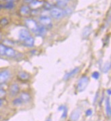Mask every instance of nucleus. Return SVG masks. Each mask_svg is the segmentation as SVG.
Segmentation results:
<instances>
[{
	"mask_svg": "<svg viewBox=\"0 0 111 121\" xmlns=\"http://www.w3.org/2000/svg\"><path fill=\"white\" fill-rule=\"evenodd\" d=\"M89 79L87 76H83V77L80 78L78 80L77 86H76V89H77L78 92L81 93V92L84 91L87 87V86L89 84Z\"/></svg>",
	"mask_w": 111,
	"mask_h": 121,
	"instance_id": "f257e3e1",
	"label": "nucleus"
},
{
	"mask_svg": "<svg viewBox=\"0 0 111 121\" xmlns=\"http://www.w3.org/2000/svg\"><path fill=\"white\" fill-rule=\"evenodd\" d=\"M50 15L55 19H60L64 15V12L61 8H54L50 10Z\"/></svg>",
	"mask_w": 111,
	"mask_h": 121,
	"instance_id": "f03ea898",
	"label": "nucleus"
},
{
	"mask_svg": "<svg viewBox=\"0 0 111 121\" xmlns=\"http://www.w3.org/2000/svg\"><path fill=\"white\" fill-rule=\"evenodd\" d=\"M25 24H26L27 27L31 31L36 33L37 29L38 27V24L36 23V22L34 20H32V19H27V20H26V21H25Z\"/></svg>",
	"mask_w": 111,
	"mask_h": 121,
	"instance_id": "7ed1b4c3",
	"label": "nucleus"
},
{
	"mask_svg": "<svg viewBox=\"0 0 111 121\" xmlns=\"http://www.w3.org/2000/svg\"><path fill=\"white\" fill-rule=\"evenodd\" d=\"M10 76V72L9 70H4L0 72V84L5 83Z\"/></svg>",
	"mask_w": 111,
	"mask_h": 121,
	"instance_id": "20e7f679",
	"label": "nucleus"
},
{
	"mask_svg": "<svg viewBox=\"0 0 111 121\" xmlns=\"http://www.w3.org/2000/svg\"><path fill=\"white\" fill-rule=\"evenodd\" d=\"M39 21L42 26L45 28L51 27V19L48 17H42L40 18Z\"/></svg>",
	"mask_w": 111,
	"mask_h": 121,
	"instance_id": "39448f33",
	"label": "nucleus"
},
{
	"mask_svg": "<svg viewBox=\"0 0 111 121\" xmlns=\"http://www.w3.org/2000/svg\"><path fill=\"white\" fill-rule=\"evenodd\" d=\"M18 36H19L20 40L23 42L24 40H25L28 37L30 36V33H29V31H28L27 29H22L19 31Z\"/></svg>",
	"mask_w": 111,
	"mask_h": 121,
	"instance_id": "423d86ee",
	"label": "nucleus"
},
{
	"mask_svg": "<svg viewBox=\"0 0 111 121\" xmlns=\"http://www.w3.org/2000/svg\"><path fill=\"white\" fill-rule=\"evenodd\" d=\"M9 92L11 96H16L19 92V86L17 84H12L9 88Z\"/></svg>",
	"mask_w": 111,
	"mask_h": 121,
	"instance_id": "0eeeda50",
	"label": "nucleus"
},
{
	"mask_svg": "<svg viewBox=\"0 0 111 121\" xmlns=\"http://www.w3.org/2000/svg\"><path fill=\"white\" fill-rule=\"evenodd\" d=\"M78 71H79V67L74 68V69H72V71H70V72H69L68 73H67L64 76V77H63V80H67L72 78V77H74L78 73Z\"/></svg>",
	"mask_w": 111,
	"mask_h": 121,
	"instance_id": "6e6552de",
	"label": "nucleus"
},
{
	"mask_svg": "<svg viewBox=\"0 0 111 121\" xmlns=\"http://www.w3.org/2000/svg\"><path fill=\"white\" fill-rule=\"evenodd\" d=\"M80 110L76 109V110H74L72 112L71 115H70V119L72 121H77L78 120V118H80Z\"/></svg>",
	"mask_w": 111,
	"mask_h": 121,
	"instance_id": "1a4fd4ad",
	"label": "nucleus"
},
{
	"mask_svg": "<svg viewBox=\"0 0 111 121\" xmlns=\"http://www.w3.org/2000/svg\"><path fill=\"white\" fill-rule=\"evenodd\" d=\"M34 42H35L34 38L30 35L25 40L23 41V45L25 46H27V47L31 48V47H33V46H34Z\"/></svg>",
	"mask_w": 111,
	"mask_h": 121,
	"instance_id": "9d476101",
	"label": "nucleus"
},
{
	"mask_svg": "<svg viewBox=\"0 0 111 121\" xmlns=\"http://www.w3.org/2000/svg\"><path fill=\"white\" fill-rule=\"evenodd\" d=\"M5 55L8 57H14L16 55V52L11 47H6V52H5Z\"/></svg>",
	"mask_w": 111,
	"mask_h": 121,
	"instance_id": "9b49d317",
	"label": "nucleus"
},
{
	"mask_svg": "<svg viewBox=\"0 0 111 121\" xmlns=\"http://www.w3.org/2000/svg\"><path fill=\"white\" fill-rule=\"evenodd\" d=\"M18 78L21 80H22V81H26L29 79L30 78V76L29 74L25 72H21L18 73Z\"/></svg>",
	"mask_w": 111,
	"mask_h": 121,
	"instance_id": "f8f14e48",
	"label": "nucleus"
},
{
	"mask_svg": "<svg viewBox=\"0 0 111 121\" xmlns=\"http://www.w3.org/2000/svg\"><path fill=\"white\" fill-rule=\"evenodd\" d=\"M106 115L108 117H111V101H110L109 98H106Z\"/></svg>",
	"mask_w": 111,
	"mask_h": 121,
	"instance_id": "ddd939ff",
	"label": "nucleus"
},
{
	"mask_svg": "<svg viewBox=\"0 0 111 121\" xmlns=\"http://www.w3.org/2000/svg\"><path fill=\"white\" fill-rule=\"evenodd\" d=\"M20 98L22 99L23 103H26V102H28L31 99V97H30V95H29V93H25V92H23V93L21 94Z\"/></svg>",
	"mask_w": 111,
	"mask_h": 121,
	"instance_id": "4468645a",
	"label": "nucleus"
},
{
	"mask_svg": "<svg viewBox=\"0 0 111 121\" xmlns=\"http://www.w3.org/2000/svg\"><path fill=\"white\" fill-rule=\"evenodd\" d=\"M46 32V29L43 27V26H38V27L36 31V33H37L38 35H40V36H43L44 35L45 33Z\"/></svg>",
	"mask_w": 111,
	"mask_h": 121,
	"instance_id": "2eb2a0df",
	"label": "nucleus"
},
{
	"mask_svg": "<svg viewBox=\"0 0 111 121\" xmlns=\"http://www.w3.org/2000/svg\"><path fill=\"white\" fill-rule=\"evenodd\" d=\"M59 111H63V114L61 116V118H66L67 115V108L66 105H61L58 108Z\"/></svg>",
	"mask_w": 111,
	"mask_h": 121,
	"instance_id": "dca6fc26",
	"label": "nucleus"
},
{
	"mask_svg": "<svg viewBox=\"0 0 111 121\" xmlns=\"http://www.w3.org/2000/svg\"><path fill=\"white\" fill-rule=\"evenodd\" d=\"M20 12L22 15H27L30 13V8L27 6H22L20 9Z\"/></svg>",
	"mask_w": 111,
	"mask_h": 121,
	"instance_id": "f3484780",
	"label": "nucleus"
},
{
	"mask_svg": "<svg viewBox=\"0 0 111 121\" xmlns=\"http://www.w3.org/2000/svg\"><path fill=\"white\" fill-rule=\"evenodd\" d=\"M43 5V2L42 1H37V0H34L33 1H31L30 3V6L32 8H37L40 6H42Z\"/></svg>",
	"mask_w": 111,
	"mask_h": 121,
	"instance_id": "a211bd4d",
	"label": "nucleus"
},
{
	"mask_svg": "<svg viewBox=\"0 0 111 121\" xmlns=\"http://www.w3.org/2000/svg\"><path fill=\"white\" fill-rule=\"evenodd\" d=\"M57 5L60 8H64L67 5L69 0H56Z\"/></svg>",
	"mask_w": 111,
	"mask_h": 121,
	"instance_id": "6ab92c4d",
	"label": "nucleus"
},
{
	"mask_svg": "<svg viewBox=\"0 0 111 121\" xmlns=\"http://www.w3.org/2000/svg\"><path fill=\"white\" fill-rule=\"evenodd\" d=\"M110 69H111V63L110 62L106 63L102 67V72L104 73H107L110 70Z\"/></svg>",
	"mask_w": 111,
	"mask_h": 121,
	"instance_id": "aec40b11",
	"label": "nucleus"
},
{
	"mask_svg": "<svg viewBox=\"0 0 111 121\" xmlns=\"http://www.w3.org/2000/svg\"><path fill=\"white\" fill-rule=\"evenodd\" d=\"M12 104H13L14 105L19 106V105H22L23 104V101L20 97H18V98H16V99H14L13 101H12Z\"/></svg>",
	"mask_w": 111,
	"mask_h": 121,
	"instance_id": "412c9836",
	"label": "nucleus"
},
{
	"mask_svg": "<svg viewBox=\"0 0 111 121\" xmlns=\"http://www.w3.org/2000/svg\"><path fill=\"white\" fill-rule=\"evenodd\" d=\"M6 46L3 44H0V55L4 56L5 55V52H6Z\"/></svg>",
	"mask_w": 111,
	"mask_h": 121,
	"instance_id": "4be33fe9",
	"label": "nucleus"
},
{
	"mask_svg": "<svg viewBox=\"0 0 111 121\" xmlns=\"http://www.w3.org/2000/svg\"><path fill=\"white\" fill-rule=\"evenodd\" d=\"M8 24V19L4 18H2L1 21H0V27H5L6 25H7Z\"/></svg>",
	"mask_w": 111,
	"mask_h": 121,
	"instance_id": "5701e85b",
	"label": "nucleus"
},
{
	"mask_svg": "<svg viewBox=\"0 0 111 121\" xmlns=\"http://www.w3.org/2000/svg\"><path fill=\"white\" fill-rule=\"evenodd\" d=\"M91 33V30L88 27H86L84 29L83 33V35L84 38H87V36H89V35Z\"/></svg>",
	"mask_w": 111,
	"mask_h": 121,
	"instance_id": "b1692460",
	"label": "nucleus"
},
{
	"mask_svg": "<svg viewBox=\"0 0 111 121\" xmlns=\"http://www.w3.org/2000/svg\"><path fill=\"white\" fill-rule=\"evenodd\" d=\"M14 3H12V2H7L6 5L4 6V8H5L6 9H12L14 8Z\"/></svg>",
	"mask_w": 111,
	"mask_h": 121,
	"instance_id": "393cba45",
	"label": "nucleus"
},
{
	"mask_svg": "<svg viewBox=\"0 0 111 121\" xmlns=\"http://www.w3.org/2000/svg\"><path fill=\"white\" fill-rule=\"evenodd\" d=\"M6 95V91L3 89V88H0V99H4Z\"/></svg>",
	"mask_w": 111,
	"mask_h": 121,
	"instance_id": "a878e982",
	"label": "nucleus"
},
{
	"mask_svg": "<svg viewBox=\"0 0 111 121\" xmlns=\"http://www.w3.org/2000/svg\"><path fill=\"white\" fill-rule=\"evenodd\" d=\"M91 77L93 78V79H95V80L99 79V78H100V73L98 72H94L92 73Z\"/></svg>",
	"mask_w": 111,
	"mask_h": 121,
	"instance_id": "bb28decb",
	"label": "nucleus"
},
{
	"mask_svg": "<svg viewBox=\"0 0 111 121\" xmlns=\"http://www.w3.org/2000/svg\"><path fill=\"white\" fill-rule=\"evenodd\" d=\"M85 114H86V116H91L92 115V114H93L92 110H91V109L87 110H86V112H85Z\"/></svg>",
	"mask_w": 111,
	"mask_h": 121,
	"instance_id": "cd10ccee",
	"label": "nucleus"
},
{
	"mask_svg": "<svg viewBox=\"0 0 111 121\" xmlns=\"http://www.w3.org/2000/svg\"><path fill=\"white\" fill-rule=\"evenodd\" d=\"M106 92H107V93H108V95H111V90L110 89V88H108V89L106 91Z\"/></svg>",
	"mask_w": 111,
	"mask_h": 121,
	"instance_id": "c85d7f7f",
	"label": "nucleus"
},
{
	"mask_svg": "<svg viewBox=\"0 0 111 121\" xmlns=\"http://www.w3.org/2000/svg\"><path fill=\"white\" fill-rule=\"evenodd\" d=\"M3 105V99H0V107Z\"/></svg>",
	"mask_w": 111,
	"mask_h": 121,
	"instance_id": "c756f323",
	"label": "nucleus"
},
{
	"mask_svg": "<svg viewBox=\"0 0 111 121\" xmlns=\"http://www.w3.org/2000/svg\"><path fill=\"white\" fill-rule=\"evenodd\" d=\"M7 1V2H12V3H13L14 1H15L16 0H6Z\"/></svg>",
	"mask_w": 111,
	"mask_h": 121,
	"instance_id": "7c9ffc66",
	"label": "nucleus"
},
{
	"mask_svg": "<svg viewBox=\"0 0 111 121\" xmlns=\"http://www.w3.org/2000/svg\"><path fill=\"white\" fill-rule=\"evenodd\" d=\"M46 121H51V118L50 117H49L47 120H46Z\"/></svg>",
	"mask_w": 111,
	"mask_h": 121,
	"instance_id": "2f4dec72",
	"label": "nucleus"
},
{
	"mask_svg": "<svg viewBox=\"0 0 111 121\" xmlns=\"http://www.w3.org/2000/svg\"><path fill=\"white\" fill-rule=\"evenodd\" d=\"M2 8H4V6H3V5H1V4H0V10H1Z\"/></svg>",
	"mask_w": 111,
	"mask_h": 121,
	"instance_id": "473e14b6",
	"label": "nucleus"
},
{
	"mask_svg": "<svg viewBox=\"0 0 111 121\" xmlns=\"http://www.w3.org/2000/svg\"><path fill=\"white\" fill-rule=\"evenodd\" d=\"M1 35H0V40H1Z\"/></svg>",
	"mask_w": 111,
	"mask_h": 121,
	"instance_id": "72a5a7b5",
	"label": "nucleus"
}]
</instances>
